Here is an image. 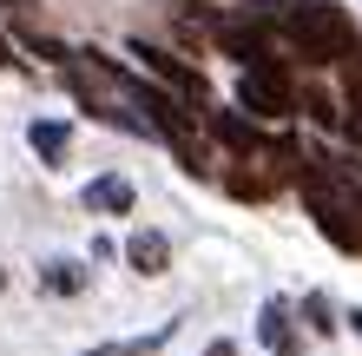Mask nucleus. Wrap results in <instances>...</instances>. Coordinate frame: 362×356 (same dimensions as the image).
<instances>
[{
    "instance_id": "nucleus-12",
    "label": "nucleus",
    "mask_w": 362,
    "mask_h": 356,
    "mask_svg": "<svg viewBox=\"0 0 362 356\" xmlns=\"http://www.w3.org/2000/svg\"><path fill=\"white\" fill-rule=\"evenodd\" d=\"M0 67H13V53H7V40H0Z\"/></svg>"
},
{
    "instance_id": "nucleus-14",
    "label": "nucleus",
    "mask_w": 362,
    "mask_h": 356,
    "mask_svg": "<svg viewBox=\"0 0 362 356\" xmlns=\"http://www.w3.org/2000/svg\"><path fill=\"white\" fill-rule=\"evenodd\" d=\"M0 290H7V270H0Z\"/></svg>"
},
{
    "instance_id": "nucleus-4",
    "label": "nucleus",
    "mask_w": 362,
    "mask_h": 356,
    "mask_svg": "<svg viewBox=\"0 0 362 356\" xmlns=\"http://www.w3.org/2000/svg\"><path fill=\"white\" fill-rule=\"evenodd\" d=\"M211 132H218L230 152H244V159H270L276 152V139H264L250 119H238V113H211Z\"/></svg>"
},
{
    "instance_id": "nucleus-9",
    "label": "nucleus",
    "mask_w": 362,
    "mask_h": 356,
    "mask_svg": "<svg viewBox=\"0 0 362 356\" xmlns=\"http://www.w3.org/2000/svg\"><path fill=\"white\" fill-rule=\"evenodd\" d=\"M224 192L257 205V198H270V192H276V178H270V172H224Z\"/></svg>"
},
{
    "instance_id": "nucleus-5",
    "label": "nucleus",
    "mask_w": 362,
    "mask_h": 356,
    "mask_svg": "<svg viewBox=\"0 0 362 356\" xmlns=\"http://www.w3.org/2000/svg\"><path fill=\"white\" fill-rule=\"evenodd\" d=\"M125 258H132L139 277H165V270H172V244H165L158 231H132L125 238Z\"/></svg>"
},
{
    "instance_id": "nucleus-7",
    "label": "nucleus",
    "mask_w": 362,
    "mask_h": 356,
    "mask_svg": "<svg viewBox=\"0 0 362 356\" xmlns=\"http://www.w3.org/2000/svg\"><path fill=\"white\" fill-rule=\"evenodd\" d=\"M27 145H33V152L47 159V165H66V145H73V132H66L59 119H33V125H27Z\"/></svg>"
},
{
    "instance_id": "nucleus-13",
    "label": "nucleus",
    "mask_w": 362,
    "mask_h": 356,
    "mask_svg": "<svg viewBox=\"0 0 362 356\" xmlns=\"http://www.w3.org/2000/svg\"><path fill=\"white\" fill-rule=\"evenodd\" d=\"M356 119H362V86H356Z\"/></svg>"
},
{
    "instance_id": "nucleus-2",
    "label": "nucleus",
    "mask_w": 362,
    "mask_h": 356,
    "mask_svg": "<svg viewBox=\"0 0 362 356\" xmlns=\"http://www.w3.org/2000/svg\"><path fill=\"white\" fill-rule=\"evenodd\" d=\"M238 106L250 113V119H290L296 113V86L284 73H276V59H264V67H244V79H238Z\"/></svg>"
},
{
    "instance_id": "nucleus-3",
    "label": "nucleus",
    "mask_w": 362,
    "mask_h": 356,
    "mask_svg": "<svg viewBox=\"0 0 362 356\" xmlns=\"http://www.w3.org/2000/svg\"><path fill=\"white\" fill-rule=\"evenodd\" d=\"M132 59H145V73H152V79H158L165 93H185V99H204V79L191 73V67H178V59L165 53V47H152V40H139V47H132Z\"/></svg>"
},
{
    "instance_id": "nucleus-1",
    "label": "nucleus",
    "mask_w": 362,
    "mask_h": 356,
    "mask_svg": "<svg viewBox=\"0 0 362 356\" xmlns=\"http://www.w3.org/2000/svg\"><path fill=\"white\" fill-rule=\"evenodd\" d=\"M276 40H290V47L303 53V59H316V67H329V59L356 53L349 13L329 7V0H290V7H284V33H276Z\"/></svg>"
},
{
    "instance_id": "nucleus-10",
    "label": "nucleus",
    "mask_w": 362,
    "mask_h": 356,
    "mask_svg": "<svg viewBox=\"0 0 362 356\" xmlns=\"http://www.w3.org/2000/svg\"><path fill=\"white\" fill-rule=\"evenodd\" d=\"M165 350V330H152V337H125V343H93L86 356H158Z\"/></svg>"
},
{
    "instance_id": "nucleus-8",
    "label": "nucleus",
    "mask_w": 362,
    "mask_h": 356,
    "mask_svg": "<svg viewBox=\"0 0 362 356\" xmlns=\"http://www.w3.org/2000/svg\"><path fill=\"white\" fill-rule=\"evenodd\" d=\"M264 343H270V356H296V330H290V310L284 304L264 310Z\"/></svg>"
},
{
    "instance_id": "nucleus-6",
    "label": "nucleus",
    "mask_w": 362,
    "mask_h": 356,
    "mask_svg": "<svg viewBox=\"0 0 362 356\" xmlns=\"http://www.w3.org/2000/svg\"><path fill=\"white\" fill-rule=\"evenodd\" d=\"M86 212L125 218V212H132V185H125V178H93V185H86Z\"/></svg>"
},
{
    "instance_id": "nucleus-11",
    "label": "nucleus",
    "mask_w": 362,
    "mask_h": 356,
    "mask_svg": "<svg viewBox=\"0 0 362 356\" xmlns=\"http://www.w3.org/2000/svg\"><path fill=\"white\" fill-rule=\"evenodd\" d=\"M204 356H238V350H230V343H224V337H218V343H211V350H204Z\"/></svg>"
}]
</instances>
